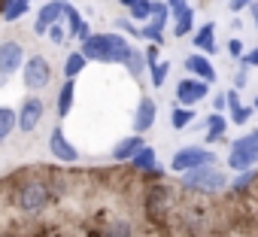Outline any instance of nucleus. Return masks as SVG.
Listing matches in <instances>:
<instances>
[{
	"label": "nucleus",
	"mask_w": 258,
	"mask_h": 237,
	"mask_svg": "<svg viewBox=\"0 0 258 237\" xmlns=\"http://www.w3.org/2000/svg\"><path fill=\"white\" fill-rule=\"evenodd\" d=\"M82 43V55L85 61H100V64H124L127 52H131V43H127L121 34H88Z\"/></svg>",
	"instance_id": "f257e3e1"
},
{
	"label": "nucleus",
	"mask_w": 258,
	"mask_h": 237,
	"mask_svg": "<svg viewBox=\"0 0 258 237\" xmlns=\"http://www.w3.org/2000/svg\"><path fill=\"white\" fill-rule=\"evenodd\" d=\"M182 186L188 192H204V195H213V192H222L228 186V176L222 170H216L213 164H201V167H191V170H182Z\"/></svg>",
	"instance_id": "f03ea898"
},
{
	"label": "nucleus",
	"mask_w": 258,
	"mask_h": 237,
	"mask_svg": "<svg viewBox=\"0 0 258 237\" xmlns=\"http://www.w3.org/2000/svg\"><path fill=\"white\" fill-rule=\"evenodd\" d=\"M255 164H258V128L249 131L243 140L231 143V152H228V167L237 170V173L240 170H249Z\"/></svg>",
	"instance_id": "7ed1b4c3"
},
{
	"label": "nucleus",
	"mask_w": 258,
	"mask_h": 237,
	"mask_svg": "<svg viewBox=\"0 0 258 237\" xmlns=\"http://www.w3.org/2000/svg\"><path fill=\"white\" fill-rule=\"evenodd\" d=\"M22 79L28 91H40L52 82V64L43 55H31L28 61H22Z\"/></svg>",
	"instance_id": "20e7f679"
},
{
	"label": "nucleus",
	"mask_w": 258,
	"mask_h": 237,
	"mask_svg": "<svg viewBox=\"0 0 258 237\" xmlns=\"http://www.w3.org/2000/svg\"><path fill=\"white\" fill-rule=\"evenodd\" d=\"M43 112H46L43 97H40V94H28V97L22 100L19 112H16V128L25 131V134H34V131L40 128V122H43Z\"/></svg>",
	"instance_id": "39448f33"
},
{
	"label": "nucleus",
	"mask_w": 258,
	"mask_h": 237,
	"mask_svg": "<svg viewBox=\"0 0 258 237\" xmlns=\"http://www.w3.org/2000/svg\"><path fill=\"white\" fill-rule=\"evenodd\" d=\"M213 161H216L213 149H207V146H182L170 158V170L182 173V170H191V167H201V164H213Z\"/></svg>",
	"instance_id": "423d86ee"
},
{
	"label": "nucleus",
	"mask_w": 258,
	"mask_h": 237,
	"mask_svg": "<svg viewBox=\"0 0 258 237\" xmlns=\"http://www.w3.org/2000/svg\"><path fill=\"white\" fill-rule=\"evenodd\" d=\"M49 152H52L55 161H61V164H76V161H79V149L67 140V134H64L61 125H55L52 134H49Z\"/></svg>",
	"instance_id": "0eeeda50"
},
{
	"label": "nucleus",
	"mask_w": 258,
	"mask_h": 237,
	"mask_svg": "<svg viewBox=\"0 0 258 237\" xmlns=\"http://www.w3.org/2000/svg\"><path fill=\"white\" fill-rule=\"evenodd\" d=\"M210 94V82H204V79H198V76H188V79H182L179 85H176V100L182 103V106H195L198 100H204Z\"/></svg>",
	"instance_id": "6e6552de"
},
{
	"label": "nucleus",
	"mask_w": 258,
	"mask_h": 237,
	"mask_svg": "<svg viewBox=\"0 0 258 237\" xmlns=\"http://www.w3.org/2000/svg\"><path fill=\"white\" fill-rule=\"evenodd\" d=\"M22 61H25V49H22L19 40L0 43V73L4 76H13L16 70H22Z\"/></svg>",
	"instance_id": "1a4fd4ad"
},
{
	"label": "nucleus",
	"mask_w": 258,
	"mask_h": 237,
	"mask_svg": "<svg viewBox=\"0 0 258 237\" xmlns=\"http://www.w3.org/2000/svg\"><path fill=\"white\" fill-rule=\"evenodd\" d=\"M155 115H158L155 100H152V97H140L137 112H134V134H146V131L155 125Z\"/></svg>",
	"instance_id": "9d476101"
},
{
	"label": "nucleus",
	"mask_w": 258,
	"mask_h": 237,
	"mask_svg": "<svg viewBox=\"0 0 258 237\" xmlns=\"http://www.w3.org/2000/svg\"><path fill=\"white\" fill-rule=\"evenodd\" d=\"M61 13H64V0H49V4L37 13L34 34H37V37H46V28H49L52 22H58V19H61Z\"/></svg>",
	"instance_id": "9b49d317"
},
{
	"label": "nucleus",
	"mask_w": 258,
	"mask_h": 237,
	"mask_svg": "<svg viewBox=\"0 0 258 237\" xmlns=\"http://www.w3.org/2000/svg\"><path fill=\"white\" fill-rule=\"evenodd\" d=\"M182 67H185L191 76H198V79H204V82H210V85L216 82V67L210 64V58H207V55H188Z\"/></svg>",
	"instance_id": "f8f14e48"
},
{
	"label": "nucleus",
	"mask_w": 258,
	"mask_h": 237,
	"mask_svg": "<svg viewBox=\"0 0 258 237\" xmlns=\"http://www.w3.org/2000/svg\"><path fill=\"white\" fill-rule=\"evenodd\" d=\"M195 49H201L204 55H216L219 52V43H216V25L213 22H207V25H201L198 31H195Z\"/></svg>",
	"instance_id": "ddd939ff"
},
{
	"label": "nucleus",
	"mask_w": 258,
	"mask_h": 237,
	"mask_svg": "<svg viewBox=\"0 0 258 237\" xmlns=\"http://www.w3.org/2000/svg\"><path fill=\"white\" fill-rule=\"evenodd\" d=\"M73 97H76V79H64L61 88H58V97H55L58 118H67V115H70V109H73Z\"/></svg>",
	"instance_id": "4468645a"
},
{
	"label": "nucleus",
	"mask_w": 258,
	"mask_h": 237,
	"mask_svg": "<svg viewBox=\"0 0 258 237\" xmlns=\"http://www.w3.org/2000/svg\"><path fill=\"white\" fill-rule=\"evenodd\" d=\"M167 201H170L167 186L155 183V186L146 189V210H149V213H161V210H167Z\"/></svg>",
	"instance_id": "2eb2a0df"
},
{
	"label": "nucleus",
	"mask_w": 258,
	"mask_h": 237,
	"mask_svg": "<svg viewBox=\"0 0 258 237\" xmlns=\"http://www.w3.org/2000/svg\"><path fill=\"white\" fill-rule=\"evenodd\" d=\"M225 97H228V106H225V109L231 112V122H234V125H246L255 109H252V106H243L240 97H237V91H228Z\"/></svg>",
	"instance_id": "dca6fc26"
},
{
	"label": "nucleus",
	"mask_w": 258,
	"mask_h": 237,
	"mask_svg": "<svg viewBox=\"0 0 258 237\" xmlns=\"http://www.w3.org/2000/svg\"><path fill=\"white\" fill-rule=\"evenodd\" d=\"M170 16L176 19V25H173V34H176V37H188V34H191V28H195V10L185 4V7L173 10Z\"/></svg>",
	"instance_id": "f3484780"
},
{
	"label": "nucleus",
	"mask_w": 258,
	"mask_h": 237,
	"mask_svg": "<svg viewBox=\"0 0 258 237\" xmlns=\"http://www.w3.org/2000/svg\"><path fill=\"white\" fill-rule=\"evenodd\" d=\"M143 146V137L140 134H134V137H124V140H118L115 146H112V161H127L137 149Z\"/></svg>",
	"instance_id": "a211bd4d"
},
{
	"label": "nucleus",
	"mask_w": 258,
	"mask_h": 237,
	"mask_svg": "<svg viewBox=\"0 0 258 237\" xmlns=\"http://www.w3.org/2000/svg\"><path fill=\"white\" fill-rule=\"evenodd\" d=\"M225 131H228V122L222 118V112L210 115V118H207V134H204V143H207V146H213V143H222Z\"/></svg>",
	"instance_id": "6ab92c4d"
},
{
	"label": "nucleus",
	"mask_w": 258,
	"mask_h": 237,
	"mask_svg": "<svg viewBox=\"0 0 258 237\" xmlns=\"http://www.w3.org/2000/svg\"><path fill=\"white\" fill-rule=\"evenodd\" d=\"M127 161H131L137 170H152V167H155V161H158V155H155V149H152V146H146V143H143V146H140L131 158H127Z\"/></svg>",
	"instance_id": "aec40b11"
},
{
	"label": "nucleus",
	"mask_w": 258,
	"mask_h": 237,
	"mask_svg": "<svg viewBox=\"0 0 258 237\" xmlns=\"http://www.w3.org/2000/svg\"><path fill=\"white\" fill-rule=\"evenodd\" d=\"M13 131H16V109L0 106V146L7 143V137H13Z\"/></svg>",
	"instance_id": "412c9836"
},
{
	"label": "nucleus",
	"mask_w": 258,
	"mask_h": 237,
	"mask_svg": "<svg viewBox=\"0 0 258 237\" xmlns=\"http://www.w3.org/2000/svg\"><path fill=\"white\" fill-rule=\"evenodd\" d=\"M124 67H127V73H131L134 79H140L143 70H146V55H143L140 49L131 46V52H127V58H124Z\"/></svg>",
	"instance_id": "4be33fe9"
},
{
	"label": "nucleus",
	"mask_w": 258,
	"mask_h": 237,
	"mask_svg": "<svg viewBox=\"0 0 258 237\" xmlns=\"http://www.w3.org/2000/svg\"><path fill=\"white\" fill-rule=\"evenodd\" d=\"M191 122H195V106H182V103H179V106H176V109L170 112V125H173L176 131L188 128Z\"/></svg>",
	"instance_id": "5701e85b"
},
{
	"label": "nucleus",
	"mask_w": 258,
	"mask_h": 237,
	"mask_svg": "<svg viewBox=\"0 0 258 237\" xmlns=\"http://www.w3.org/2000/svg\"><path fill=\"white\" fill-rule=\"evenodd\" d=\"M100 237H134V225L127 222V219H112Z\"/></svg>",
	"instance_id": "b1692460"
},
{
	"label": "nucleus",
	"mask_w": 258,
	"mask_h": 237,
	"mask_svg": "<svg viewBox=\"0 0 258 237\" xmlns=\"http://www.w3.org/2000/svg\"><path fill=\"white\" fill-rule=\"evenodd\" d=\"M85 64H88V61H85L82 52H70L67 61H64V76H67V79H76V76L85 70Z\"/></svg>",
	"instance_id": "393cba45"
},
{
	"label": "nucleus",
	"mask_w": 258,
	"mask_h": 237,
	"mask_svg": "<svg viewBox=\"0 0 258 237\" xmlns=\"http://www.w3.org/2000/svg\"><path fill=\"white\" fill-rule=\"evenodd\" d=\"M127 13H131V22H149V16H152V0H134V4L127 7Z\"/></svg>",
	"instance_id": "a878e982"
},
{
	"label": "nucleus",
	"mask_w": 258,
	"mask_h": 237,
	"mask_svg": "<svg viewBox=\"0 0 258 237\" xmlns=\"http://www.w3.org/2000/svg\"><path fill=\"white\" fill-rule=\"evenodd\" d=\"M167 19H170V10H167V4H164V0L152 4V16H149V25H155V28H161V31H164Z\"/></svg>",
	"instance_id": "bb28decb"
},
{
	"label": "nucleus",
	"mask_w": 258,
	"mask_h": 237,
	"mask_svg": "<svg viewBox=\"0 0 258 237\" xmlns=\"http://www.w3.org/2000/svg\"><path fill=\"white\" fill-rule=\"evenodd\" d=\"M28 10H31V0H13V4L4 10V19H7V22H19Z\"/></svg>",
	"instance_id": "cd10ccee"
},
{
	"label": "nucleus",
	"mask_w": 258,
	"mask_h": 237,
	"mask_svg": "<svg viewBox=\"0 0 258 237\" xmlns=\"http://www.w3.org/2000/svg\"><path fill=\"white\" fill-rule=\"evenodd\" d=\"M64 16H67V37H76V31H79V25H82L79 10H76V7H70L67 0H64Z\"/></svg>",
	"instance_id": "c85d7f7f"
},
{
	"label": "nucleus",
	"mask_w": 258,
	"mask_h": 237,
	"mask_svg": "<svg viewBox=\"0 0 258 237\" xmlns=\"http://www.w3.org/2000/svg\"><path fill=\"white\" fill-rule=\"evenodd\" d=\"M149 70H152V85L161 88L164 79H167V73H170V64L167 61H155V64H149Z\"/></svg>",
	"instance_id": "c756f323"
},
{
	"label": "nucleus",
	"mask_w": 258,
	"mask_h": 237,
	"mask_svg": "<svg viewBox=\"0 0 258 237\" xmlns=\"http://www.w3.org/2000/svg\"><path fill=\"white\" fill-rule=\"evenodd\" d=\"M140 37H143V40H149V43H155V46H161V43H164V31H161V28H155V25H149V22L140 28Z\"/></svg>",
	"instance_id": "7c9ffc66"
},
{
	"label": "nucleus",
	"mask_w": 258,
	"mask_h": 237,
	"mask_svg": "<svg viewBox=\"0 0 258 237\" xmlns=\"http://www.w3.org/2000/svg\"><path fill=\"white\" fill-rule=\"evenodd\" d=\"M46 37H49V40H52L55 46H64V43H67V31H64V28H61L58 22H52V25L46 28Z\"/></svg>",
	"instance_id": "2f4dec72"
},
{
	"label": "nucleus",
	"mask_w": 258,
	"mask_h": 237,
	"mask_svg": "<svg viewBox=\"0 0 258 237\" xmlns=\"http://www.w3.org/2000/svg\"><path fill=\"white\" fill-rule=\"evenodd\" d=\"M252 180H255V170H252V167H249V170H240V176H237V180H234V183H231V186H234V189H237V192H243V189H246V186H249V183H252Z\"/></svg>",
	"instance_id": "473e14b6"
},
{
	"label": "nucleus",
	"mask_w": 258,
	"mask_h": 237,
	"mask_svg": "<svg viewBox=\"0 0 258 237\" xmlns=\"http://www.w3.org/2000/svg\"><path fill=\"white\" fill-rule=\"evenodd\" d=\"M115 25H118V31H124V34H131V37H140V28H137L131 19H118Z\"/></svg>",
	"instance_id": "72a5a7b5"
},
{
	"label": "nucleus",
	"mask_w": 258,
	"mask_h": 237,
	"mask_svg": "<svg viewBox=\"0 0 258 237\" xmlns=\"http://www.w3.org/2000/svg\"><path fill=\"white\" fill-rule=\"evenodd\" d=\"M225 106H228L225 91H216V94H213V109H216V112H225Z\"/></svg>",
	"instance_id": "f704fd0d"
},
{
	"label": "nucleus",
	"mask_w": 258,
	"mask_h": 237,
	"mask_svg": "<svg viewBox=\"0 0 258 237\" xmlns=\"http://www.w3.org/2000/svg\"><path fill=\"white\" fill-rule=\"evenodd\" d=\"M240 64H246V67H258V46H255L252 52H246V55H240Z\"/></svg>",
	"instance_id": "c9c22d12"
},
{
	"label": "nucleus",
	"mask_w": 258,
	"mask_h": 237,
	"mask_svg": "<svg viewBox=\"0 0 258 237\" xmlns=\"http://www.w3.org/2000/svg\"><path fill=\"white\" fill-rule=\"evenodd\" d=\"M225 4L231 7V13H243V10L252 4V0H225Z\"/></svg>",
	"instance_id": "e433bc0d"
},
{
	"label": "nucleus",
	"mask_w": 258,
	"mask_h": 237,
	"mask_svg": "<svg viewBox=\"0 0 258 237\" xmlns=\"http://www.w3.org/2000/svg\"><path fill=\"white\" fill-rule=\"evenodd\" d=\"M228 52H231L234 58H240V55H243V43H240V40H228Z\"/></svg>",
	"instance_id": "4c0bfd02"
},
{
	"label": "nucleus",
	"mask_w": 258,
	"mask_h": 237,
	"mask_svg": "<svg viewBox=\"0 0 258 237\" xmlns=\"http://www.w3.org/2000/svg\"><path fill=\"white\" fill-rule=\"evenodd\" d=\"M246 70H249L246 64H243V67L237 70V76H234V85H237V88H246Z\"/></svg>",
	"instance_id": "58836bf2"
},
{
	"label": "nucleus",
	"mask_w": 258,
	"mask_h": 237,
	"mask_svg": "<svg viewBox=\"0 0 258 237\" xmlns=\"http://www.w3.org/2000/svg\"><path fill=\"white\" fill-rule=\"evenodd\" d=\"M179 7H185V0H167V10H170V13L179 10Z\"/></svg>",
	"instance_id": "ea45409f"
},
{
	"label": "nucleus",
	"mask_w": 258,
	"mask_h": 237,
	"mask_svg": "<svg viewBox=\"0 0 258 237\" xmlns=\"http://www.w3.org/2000/svg\"><path fill=\"white\" fill-rule=\"evenodd\" d=\"M246 10H249V13H252V16H258V0H252V4H249V7H246Z\"/></svg>",
	"instance_id": "a19ab883"
},
{
	"label": "nucleus",
	"mask_w": 258,
	"mask_h": 237,
	"mask_svg": "<svg viewBox=\"0 0 258 237\" xmlns=\"http://www.w3.org/2000/svg\"><path fill=\"white\" fill-rule=\"evenodd\" d=\"M118 4H121V7H131V4H134V0H118Z\"/></svg>",
	"instance_id": "79ce46f5"
},
{
	"label": "nucleus",
	"mask_w": 258,
	"mask_h": 237,
	"mask_svg": "<svg viewBox=\"0 0 258 237\" xmlns=\"http://www.w3.org/2000/svg\"><path fill=\"white\" fill-rule=\"evenodd\" d=\"M252 109H255V112H258V97H255V100H252Z\"/></svg>",
	"instance_id": "37998d69"
},
{
	"label": "nucleus",
	"mask_w": 258,
	"mask_h": 237,
	"mask_svg": "<svg viewBox=\"0 0 258 237\" xmlns=\"http://www.w3.org/2000/svg\"><path fill=\"white\" fill-rule=\"evenodd\" d=\"M4 82H7V76H4V73H0V85H4Z\"/></svg>",
	"instance_id": "c03bdc74"
},
{
	"label": "nucleus",
	"mask_w": 258,
	"mask_h": 237,
	"mask_svg": "<svg viewBox=\"0 0 258 237\" xmlns=\"http://www.w3.org/2000/svg\"><path fill=\"white\" fill-rule=\"evenodd\" d=\"M255 28H258V16H255Z\"/></svg>",
	"instance_id": "a18cd8bd"
},
{
	"label": "nucleus",
	"mask_w": 258,
	"mask_h": 237,
	"mask_svg": "<svg viewBox=\"0 0 258 237\" xmlns=\"http://www.w3.org/2000/svg\"><path fill=\"white\" fill-rule=\"evenodd\" d=\"M31 4H34V0H31Z\"/></svg>",
	"instance_id": "49530a36"
}]
</instances>
